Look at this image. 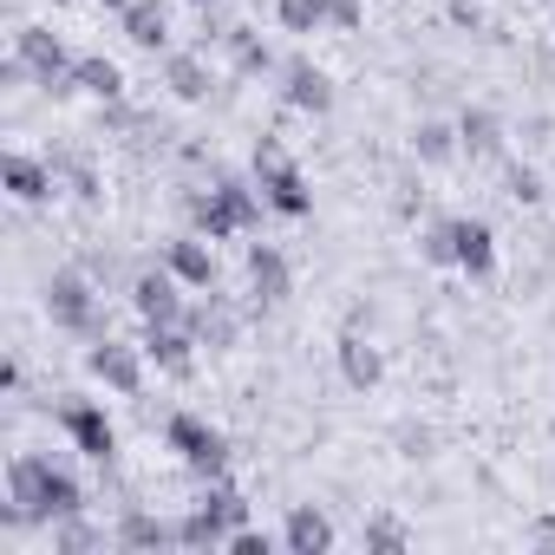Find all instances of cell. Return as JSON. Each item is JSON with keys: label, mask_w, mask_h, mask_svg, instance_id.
Listing matches in <instances>:
<instances>
[{"label": "cell", "mask_w": 555, "mask_h": 555, "mask_svg": "<svg viewBox=\"0 0 555 555\" xmlns=\"http://www.w3.org/2000/svg\"><path fill=\"white\" fill-rule=\"evenodd\" d=\"M118 34L138 53H170V14H164V0H131V8L118 14Z\"/></svg>", "instance_id": "2e32d148"}, {"label": "cell", "mask_w": 555, "mask_h": 555, "mask_svg": "<svg viewBox=\"0 0 555 555\" xmlns=\"http://www.w3.org/2000/svg\"><path fill=\"white\" fill-rule=\"evenodd\" d=\"M190 8H209V0H190Z\"/></svg>", "instance_id": "8d00e7d4"}, {"label": "cell", "mask_w": 555, "mask_h": 555, "mask_svg": "<svg viewBox=\"0 0 555 555\" xmlns=\"http://www.w3.org/2000/svg\"><path fill=\"white\" fill-rule=\"evenodd\" d=\"M229 66H235V79H261V73H274V53H268V40L255 34V27H229Z\"/></svg>", "instance_id": "603a6c76"}, {"label": "cell", "mask_w": 555, "mask_h": 555, "mask_svg": "<svg viewBox=\"0 0 555 555\" xmlns=\"http://www.w3.org/2000/svg\"><path fill=\"white\" fill-rule=\"evenodd\" d=\"M535 542H542V548H555V522H535Z\"/></svg>", "instance_id": "e575fe53"}, {"label": "cell", "mask_w": 555, "mask_h": 555, "mask_svg": "<svg viewBox=\"0 0 555 555\" xmlns=\"http://www.w3.org/2000/svg\"><path fill=\"white\" fill-rule=\"evenodd\" d=\"M282 542H288L295 555H327V548H334V522H327V509L295 503V509H288V522H282Z\"/></svg>", "instance_id": "ac0fdd59"}, {"label": "cell", "mask_w": 555, "mask_h": 555, "mask_svg": "<svg viewBox=\"0 0 555 555\" xmlns=\"http://www.w3.org/2000/svg\"><path fill=\"white\" fill-rule=\"evenodd\" d=\"M321 8H327V27H340V34H353V27H360V14H366L360 0H321Z\"/></svg>", "instance_id": "1f68e13d"}, {"label": "cell", "mask_w": 555, "mask_h": 555, "mask_svg": "<svg viewBox=\"0 0 555 555\" xmlns=\"http://www.w3.org/2000/svg\"><path fill=\"white\" fill-rule=\"evenodd\" d=\"M248 295H255V314H268V308H282L288 301V288H295V268H288V255L274 248V242H248Z\"/></svg>", "instance_id": "30bf717a"}, {"label": "cell", "mask_w": 555, "mask_h": 555, "mask_svg": "<svg viewBox=\"0 0 555 555\" xmlns=\"http://www.w3.org/2000/svg\"><path fill=\"white\" fill-rule=\"evenodd\" d=\"M164 86H170L183 105H203V99H209V66H203V53H164Z\"/></svg>", "instance_id": "44dd1931"}, {"label": "cell", "mask_w": 555, "mask_h": 555, "mask_svg": "<svg viewBox=\"0 0 555 555\" xmlns=\"http://www.w3.org/2000/svg\"><path fill=\"white\" fill-rule=\"evenodd\" d=\"M0 183H8V196H14V203H47V196L60 190V170H53V157L8 151V157H0Z\"/></svg>", "instance_id": "5bb4252c"}, {"label": "cell", "mask_w": 555, "mask_h": 555, "mask_svg": "<svg viewBox=\"0 0 555 555\" xmlns=\"http://www.w3.org/2000/svg\"><path fill=\"white\" fill-rule=\"evenodd\" d=\"M53 8H66V0H53Z\"/></svg>", "instance_id": "74e56055"}, {"label": "cell", "mask_w": 555, "mask_h": 555, "mask_svg": "<svg viewBox=\"0 0 555 555\" xmlns=\"http://www.w3.org/2000/svg\"><path fill=\"white\" fill-rule=\"evenodd\" d=\"M125 301H131L138 321H183V314H190V308H183V282H177L164 261L131 274V282H125Z\"/></svg>", "instance_id": "ba28073f"}, {"label": "cell", "mask_w": 555, "mask_h": 555, "mask_svg": "<svg viewBox=\"0 0 555 555\" xmlns=\"http://www.w3.org/2000/svg\"><path fill=\"white\" fill-rule=\"evenodd\" d=\"M86 373H92V379H105L118 399H138V392H144V347L99 334V340L86 347Z\"/></svg>", "instance_id": "8992f818"}, {"label": "cell", "mask_w": 555, "mask_h": 555, "mask_svg": "<svg viewBox=\"0 0 555 555\" xmlns=\"http://www.w3.org/2000/svg\"><path fill=\"white\" fill-rule=\"evenodd\" d=\"M40 301H47V321H53L60 334H79V340H99V334H105V321H99V295H92V274H79V268H53V274H47V288H40Z\"/></svg>", "instance_id": "3957f363"}, {"label": "cell", "mask_w": 555, "mask_h": 555, "mask_svg": "<svg viewBox=\"0 0 555 555\" xmlns=\"http://www.w3.org/2000/svg\"><path fill=\"white\" fill-rule=\"evenodd\" d=\"M14 60L27 66V79L47 92V99H73V53L53 27H14Z\"/></svg>", "instance_id": "277c9868"}, {"label": "cell", "mask_w": 555, "mask_h": 555, "mask_svg": "<svg viewBox=\"0 0 555 555\" xmlns=\"http://www.w3.org/2000/svg\"><path fill=\"white\" fill-rule=\"evenodd\" d=\"M464 144H457V125H444V118H418V131H412V157L418 164H451Z\"/></svg>", "instance_id": "d4e9b609"}, {"label": "cell", "mask_w": 555, "mask_h": 555, "mask_svg": "<svg viewBox=\"0 0 555 555\" xmlns=\"http://www.w3.org/2000/svg\"><path fill=\"white\" fill-rule=\"evenodd\" d=\"M282 99H288L295 112H308V118H327V112H334V79H327L321 66H308V60H288V66H282Z\"/></svg>", "instance_id": "9a60e30c"}, {"label": "cell", "mask_w": 555, "mask_h": 555, "mask_svg": "<svg viewBox=\"0 0 555 555\" xmlns=\"http://www.w3.org/2000/svg\"><path fill=\"white\" fill-rule=\"evenodd\" d=\"M8 503H21L27 509V522H60V516H79L86 509V483L66 470V464H53L47 451H14L8 457Z\"/></svg>", "instance_id": "6da1fadb"}, {"label": "cell", "mask_w": 555, "mask_h": 555, "mask_svg": "<svg viewBox=\"0 0 555 555\" xmlns=\"http://www.w3.org/2000/svg\"><path fill=\"white\" fill-rule=\"evenodd\" d=\"M229 548H235V555H268V535L242 522V529H229Z\"/></svg>", "instance_id": "d6a6232c"}, {"label": "cell", "mask_w": 555, "mask_h": 555, "mask_svg": "<svg viewBox=\"0 0 555 555\" xmlns=\"http://www.w3.org/2000/svg\"><path fill=\"white\" fill-rule=\"evenodd\" d=\"M274 21H282V34H321L327 27V8L321 0H268Z\"/></svg>", "instance_id": "4316f807"}, {"label": "cell", "mask_w": 555, "mask_h": 555, "mask_svg": "<svg viewBox=\"0 0 555 555\" xmlns=\"http://www.w3.org/2000/svg\"><path fill=\"white\" fill-rule=\"evenodd\" d=\"M99 8H105V14H125V8H131V0H99Z\"/></svg>", "instance_id": "d590c367"}, {"label": "cell", "mask_w": 555, "mask_h": 555, "mask_svg": "<svg viewBox=\"0 0 555 555\" xmlns=\"http://www.w3.org/2000/svg\"><path fill=\"white\" fill-rule=\"evenodd\" d=\"M183 327H190L196 347H209V353H229V347L242 340V314H235V301L216 295V288H203V301L183 314Z\"/></svg>", "instance_id": "8fae6325"}, {"label": "cell", "mask_w": 555, "mask_h": 555, "mask_svg": "<svg viewBox=\"0 0 555 555\" xmlns=\"http://www.w3.org/2000/svg\"><path fill=\"white\" fill-rule=\"evenodd\" d=\"M86 548H105V529H92L86 509L79 516H60L53 522V555H86Z\"/></svg>", "instance_id": "484cf974"}, {"label": "cell", "mask_w": 555, "mask_h": 555, "mask_svg": "<svg viewBox=\"0 0 555 555\" xmlns=\"http://www.w3.org/2000/svg\"><path fill=\"white\" fill-rule=\"evenodd\" d=\"M334 353H340V379H347L353 392H373V386L386 379V360H379V347H373V340H366L360 327H347Z\"/></svg>", "instance_id": "e0dca14e"}, {"label": "cell", "mask_w": 555, "mask_h": 555, "mask_svg": "<svg viewBox=\"0 0 555 555\" xmlns=\"http://www.w3.org/2000/svg\"><path fill=\"white\" fill-rule=\"evenodd\" d=\"M457 144H464L470 157H496V151H503V125H496V112L470 105V112L457 118Z\"/></svg>", "instance_id": "cb8c5ba5"}, {"label": "cell", "mask_w": 555, "mask_h": 555, "mask_svg": "<svg viewBox=\"0 0 555 555\" xmlns=\"http://www.w3.org/2000/svg\"><path fill=\"white\" fill-rule=\"evenodd\" d=\"M451 268H464L470 282L496 268V229L483 216H451Z\"/></svg>", "instance_id": "7c38bea8"}, {"label": "cell", "mask_w": 555, "mask_h": 555, "mask_svg": "<svg viewBox=\"0 0 555 555\" xmlns=\"http://www.w3.org/2000/svg\"><path fill=\"white\" fill-rule=\"evenodd\" d=\"M73 86H79L86 99H99V105H118V99H125V73H118V60H105V53L73 60Z\"/></svg>", "instance_id": "d6986e66"}, {"label": "cell", "mask_w": 555, "mask_h": 555, "mask_svg": "<svg viewBox=\"0 0 555 555\" xmlns=\"http://www.w3.org/2000/svg\"><path fill=\"white\" fill-rule=\"evenodd\" d=\"M112 542L118 548H177V522H164L151 509H125L118 529H112Z\"/></svg>", "instance_id": "ffe728a7"}, {"label": "cell", "mask_w": 555, "mask_h": 555, "mask_svg": "<svg viewBox=\"0 0 555 555\" xmlns=\"http://www.w3.org/2000/svg\"><path fill=\"white\" fill-rule=\"evenodd\" d=\"M144 360L164 373V379H190L196 373V334L183 321H144Z\"/></svg>", "instance_id": "9c48e42d"}, {"label": "cell", "mask_w": 555, "mask_h": 555, "mask_svg": "<svg viewBox=\"0 0 555 555\" xmlns=\"http://www.w3.org/2000/svg\"><path fill=\"white\" fill-rule=\"evenodd\" d=\"M366 548H379V555H399V548H405V529H399L392 516H373V522H366Z\"/></svg>", "instance_id": "f546056e"}, {"label": "cell", "mask_w": 555, "mask_h": 555, "mask_svg": "<svg viewBox=\"0 0 555 555\" xmlns=\"http://www.w3.org/2000/svg\"><path fill=\"white\" fill-rule=\"evenodd\" d=\"M255 183H261V196H268V209H274V216H288V222L314 216V190H308V177L288 164V151L274 144V138H261V144H255Z\"/></svg>", "instance_id": "5b68a950"}, {"label": "cell", "mask_w": 555, "mask_h": 555, "mask_svg": "<svg viewBox=\"0 0 555 555\" xmlns=\"http://www.w3.org/2000/svg\"><path fill=\"white\" fill-rule=\"evenodd\" d=\"M157 261L177 274L183 288H216V242H209V235H196V229H190V235H170Z\"/></svg>", "instance_id": "4fadbf2b"}, {"label": "cell", "mask_w": 555, "mask_h": 555, "mask_svg": "<svg viewBox=\"0 0 555 555\" xmlns=\"http://www.w3.org/2000/svg\"><path fill=\"white\" fill-rule=\"evenodd\" d=\"M451 21L477 34V27H483V8H477V0H451Z\"/></svg>", "instance_id": "836d02e7"}, {"label": "cell", "mask_w": 555, "mask_h": 555, "mask_svg": "<svg viewBox=\"0 0 555 555\" xmlns=\"http://www.w3.org/2000/svg\"><path fill=\"white\" fill-rule=\"evenodd\" d=\"M53 170H60V183H73V196L99 203V170H92L86 157H66V151H53Z\"/></svg>", "instance_id": "83f0119b"}, {"label": "cell", "mask_w": 555, "mask_h": 555, "mask_svg": "<svg viewBox=\"0 0 555 555\" xmlns=\"http://www.w3.org/2000/svg\"><path fill=\"white\" fill-rule=\"evenodd\" d=\"M164 444L177 451V464L190 470V477H203V483H216V477H229V438L209 425V418H196V412H170L164 418Z\"/></svg>", "instance_id": "7a4b0ae2"}, {"label": "cell", "mask_w": 555, "mask_h": 555, "mask_svg": "<svg viewBox=\"0 0 555 555\" xmlns=\"http://www.w3.org/2000/svg\"><path fill=\"white\" fill-rule=\"evenodd\" d=\"M60 431L73 438L79 457H92V464L112 470V457H118V431H112L105 405H92V399H66V405H60Z\"/></svg>", "instance_id": "52a82bcc"}, {"label": "cell", "mask_w": 555, "mask_h": 555, "mask_svg": "<svg viewBox=\"0 0 555 555\" xmlns=\"http://www.w3.org/2000/svg\"><path fill=\"white\" fill-rule=\"evenodd\" d=\"M418 255H425V261H438V268H451V216H438V222L418 235Z\"/></svg>", "instance_id": "f1b7e54d"}, {"label": "cell", "mask_w": 555, "mask_h": 555, "mask_svg": "<svg viewBox=\"0 0 555 555\" xmlns=\"http://www.w3.org/2000/svg\"><path fill=\"white\" fill-rule=\"evenodd\" d=\"M509 196H516V203H542V177H535L529 164H509Z\"/></svg>", "instance_id": "4dcf8cb0"}, {"label": "cell", "mask_w": 555, "mask_h": 555, "mask_svg": "<svg viewBox=\"0 0 555 555\" xmlns=\"http://www.w3.org/2000/svg\"><path fill=\"white\" fill-rule=\"evenodd\" d=\"M177 548H229V522L209 503H190L177 516Z\"/></svg>", "instance_id": "7402d4cb"}]
</instances>
